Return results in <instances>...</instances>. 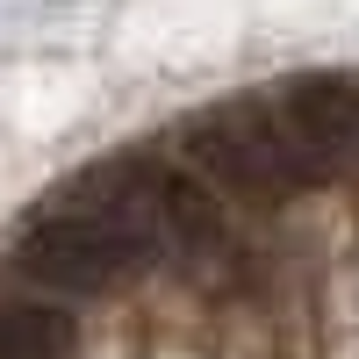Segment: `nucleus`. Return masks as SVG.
Here are the masks:
<instances>
[{"mask_svg": "<svg viewBox=\"0 0 359 359\" xmlns=\"http://www.w3.org/2000/svg\"><path fill=\"white\" fill-rule=\"evenodd\" d=\"M72 194L86 208H101V216H115L144 245L151 266L165 259V266H180V273L201 280V287L245 266V237H237L230 208L172 151H158V144H137V151H115L101 165H86Z\"/></svg>", "mask_w": 359, "mask_h": 359, "instance_id": "f257e3e1", "label": "nucleus"}, {"mask_svg": "<svg viewBox=\"0 0 359 359\" xmlns=\"http://www.w3.org/2000/svg\"><path fill=\"white\" fill-rule=\"evenodd\" d=\"M172 158L187 165L223 208L230 201H287V194H302L316 180V165L302 158L294 130L280 123L273 94L194 108L187 123L172 130Z\"/></svg>", "mask_w": 359, "mask_h": 359, "instance_id": "f03ea898", "label": "nucleus"}, {"mask_svg": "<svg viewBox=\"0 0 359 359\" xmlns=\"http://www.w3.org/2000/svg\"><path fill=\"white\" fill-rule=\"evenodd\" d=\"M8 259H15L22 280H36L50 294H115L137 273H151V259H144L137 237L115 216L86 208L79 194H57L50 208H36V216L15 230Z\"/></svg>", "mask_w": 359, "mask_h": 359, "instance_id": "7ed1b4c3", "label": "nucleus"}, {"mask_svg": "<svg viewBox=\"0 0 359 359\" xmlns=\"http://www.w3.org/2000/svg\"><path fill=\"white\" fill-rule=\"evenodd\" d=\"M273 108L294 130L302 158L316 165V180L359 165V79L352 72H302L273 94Z\"/></svg>", "mask_w": 359, "mask_h": 359, "instance_id": "20e7f679", "label": "nucleus"}, {"mask_svg": "<svg viewBox=\"0 0 359 359\" xmlns=\"http://www.w3.org/2000/svg\"><path fill=\"white\" fill-rule=\"evenodd\" d=\"M79 352V323L43 302V294H15L0 302V359H72Z\"/></svg>", "mask_w": 359, "mask_h": 359, "instance_id": "39448f33", "label": "nucleus"}]
</instances>
